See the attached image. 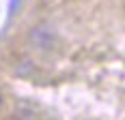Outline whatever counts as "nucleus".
<instances>
[{
    "mask_svg": "<svg viewBox=\"0 0 125 120\" xmlns=\"http://www.w3.org/2000/svg\"><path fill=\"white\" fill-rule=\"evenodd\" d=\"M32 41L39 43V47H50V41H52V34L45 30V28H37L32 32Z\"/></svg>",
    "mask_w": 125,
    "mask_h": 120,
    "instance_id": "1",
    "label": "nucleus"
},
{
    "mask_svg": "<svg viewBox=\"0 0 125 120\" xmlns=\"http://www.w3.org/2000/svg\"><path fill=\"white\" fill-rule=\"evenodd\" d=\"M0 107H2V94H0Z\"/></svg>",
    "mask_w": 125,
    "mask_h": 120,
    "instance_id": "2",
    "label": "nucleus"
}]
</instances>
